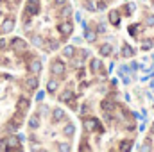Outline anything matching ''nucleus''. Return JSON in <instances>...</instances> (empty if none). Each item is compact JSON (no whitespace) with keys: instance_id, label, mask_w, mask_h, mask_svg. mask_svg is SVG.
<instances>
[{"instance_id":"nucleus-2","label":"nucleus","mask_w":154,"mask_h":152,"mask_svg":"<svg viewBox=\"0 0 154 152\" xmlns=\"http://www.w3.org/2000/svg\"><path fill=\"white\" fill-rule=\"evenodd\" d=\"M50 74L57 79H65L66 77V65L63 63V59H54L50 63Z\"/></svg>"},{"instance_id":"nucleus-33","label":"nucleus","mask_w":154,"mask_h":152,"mask_svg":"<svg viewBox=\"0 0 154 152\" xmlns=\"http://www.w3.org/2000/svg\"><path fill=\"white\" fill-rule=\"evenodd\" d=\"M54 4H56L57 7H61V5H65V4H68V0H54Z\"/></svg>"},{"instance_id":"nucleus-23","label":"nucleus","mask_w":154,"mask_h":152,"mask_svg":"<svg viewBox=\"0 0 154 152\" xmlns=\"http://www.w3.org/2000/svg\"><path fill=\"white\" fill-rule=\"evenodd\" d=\"M122 56H124V57H133V56H134V50H133L129 45H125V47L122 48Z\"/></svg>"},{"instance_id":"nucleus-12","label":"nucleus","mask_w":154,"mask_h":152,"mask_svg":"<svg viewBox=\"0 0 154 152\" xmlns=\"http://www.w3.org/2000/svg\"><path fill=\"white\" fill-rule=\"evenodd\" d=\"M99 54H100L102 57L111 56V54H113V45H111V43H102V45L99 47Z\"/></svg>"},{"instance_id":"nucleus-35","label":"nucleus","mask_w":154,"mask_h":152,"mask_svg":"<svg viewBox=\"0 0 154 152\" xmlns=\"http://www.w3.org/2000/svg\"><path fill=\"white\" fill-rule=\"evenodd\" d=\"M152 132H154V123H152Z\"/></svg>"},{"instance_id":"nucleus-8","label":"nucleus","mask_w":154,"mask_h":152,"mask_svg":"<svg viewBox=\"0 0 154 152\" xmlns=\"http://www.w3.org/2000/svg\"><path fill=\"white\" fill-rule=\"evenodd\" d=\"M14 25H16L14 16H7V18L2 22V25H0V32H2V34H9V32L14 29Z\"/></svg>"},{"instance_id":"nucleus-14","label":"nucleus","mask_w":154,"mask_h":152,"mask_svg":"<svg viewBox=\"0 0 154 152\" xmlns=\"http://www.w3.org/2000/svg\"><path fill=\"white\" fill-rule=\"evenodd\" d=\"M59 14H61V18H63V20H68V18L74 14V11H72V5H70V4H65V5H61V11H59Z\"/></svg>"},{"instance_id":"nucleus-28","label":"nucleus","mask_w":154,"mask_h":152,"mask_svg":"<svg viewBox=\"0 0 154 152\" xmlns=\"http://www.w3.org/2000/svg\"><path fill=\"white\" fill-rule=\"evenodd\" d=\"M70 149H72V147H70V143H59V145H57V150L68 152V150H70Z\"/></svg>"},{"instance_id":"nucleus-18","label":"nucleus","mask_w":154,"mask_h":152,"mask_svg":"<svg viewBox=\"0 0 154 152\" xmlns=\"http://www.w3.org/2000/svg\"><path fill=\"white\" fill-rule=\"evenodd\" d=\"M84 39H86L88 43H95V41H97V32H93L91 29H86V31H84Z\"/></svg>"},{"instance_id":"nucleus-9","label":"nucleus","mask_w":154,"mask_h":152,"mask_svg":"<svg viewBox=\"0 0 154 152\" xmlns=\"http://www.w3.org/2000/svg\"><path fill=\"white\" fill-rule=\"evenodd\" d=\"M29 108H31V100H29L27 97H20V99H18V102H16V109H18V111H22V113H27V111H29Z\"/></svg>"},{"instance_id":"nucleus-22","label":"nucleus","mask_w":154,"mask_h":152,"mask_svg":"<svg viewBox=\"0 0 154 152\" xmlns=\"http://www.w3.org/2000/svg\"><path fill=\"white\" fill-rule=\"evenodd\" d=\"M99 68H100V59H99V57H91V63H90V70L95 74V72H99Z\"/></svg>"},{"instance_id":"nucleus-31","label":"nucleus","mask_w":154,"mask_h":152,"mask_svg":"<svg viewBox=\"0 0 154 152\" xmlns=\"http://www.w3.org/2000/svg\"><path fill=\"white\" fill-rule=\"evenodd\" d=\"M81 113H82V116H84V114H90V106H88V104L82 106V108H81Z\"/></svg>"},{"instance_id":"nucleus-29","label":"nucleus","mask_w":154,"mask_h":152,"mask_svg":"<svg viewBox=\"0 0 154 152\" xmlns=\"http://www.w3.org/2000/svg\"><path fill=\"white\" fill-rule=\"evenodd\" d=\"M7 47H9V41H7L5 38H0V52H2V50H5Z\"/></svg>"},{"instance_id":"nucleus-4","label":"nucleus","mask_w":154,"mask_h":152,"mask_svg":"<svg viewBox=\"0 0 154 152\" xmlns=\"http://www.w3.org/2000/svg\"><path fill=\"white\" fill-rule=\"evenodd\" d=\"M57 32H59V36L63 39H66L72 32H74V23L70 22V18H68V20H63V22L57 25Z\"/></svg>"},{"instance_id":"nucleus-7","label":"nucleus","mask_w":154,"mask_h":152,"mask_svg":"<svg viewBox=\"0 0 154 152\" xmlns=\"http://www.w3.org/2000/svg\"><path fill=\"white\" fill-rule=\"evenodd\" d=\"M23 86L29 90V91H36L39 86V79L38 75H34V74H31V75H27L23 79Z\"/></svg>"},{"instance_id":"nucleus-15","label":"nucleus","mask_w":154,"mask_h":152,"mask_svg":"<svg viewBox=\"0 0 154 152\" xmlns=\"http://www.w3.org/2000/svg\"><path fill=\"white\" fill-rule=\"evenodd\" d=\"M27 125H29V129H32V131H36V129H38V127H39V116H38V113L31 114V118H29Z\"/></svg>"},{"instance_id":"nucleus-21","label":"nucleus","mask_w":154,"mask_h":152,"mask_svg":"<svg viewBox=\"0 0 154 152\" xmlns=\"http://www.w3.org/2000/svg\"><path fill=\"white\" fill-rule=\"evenodd\" d=\"M75 52H77L75 47H72V45H66V47L63 48V56H65V57H70V59L75 56Z\"/></svg>"},{"instance_id":"nucleus-25","label":"nucleus","mask_w":154,"mask_h":152,"mask_svg":"<svg viewBox=\"0 0 154 152\" xmlns=\"http://www.w3.org/2000/svg\"><path fill=\"white\" fill-rule=\"evenodd\" d=\"M152 47H154L152 39H143V41H142V50H151Z\"/></svg>"},{"instance_id":"nucleus-1","label":"nucleus","mask_w":154,"mask_h":152,"mask_svg":"<svg viewBox=\"0 0 154 152\" xmlns=\"http://www.w3.org/2000/svg\"><path fill=\"white\" fill-rule=\"evenodd\" d=\"M39 13V0H27L25 9H23V23L25 27L29 25V20Z\"/></svg>"},{"instance_id":"nucleus-6","label":"nucleus","mask_w":154,"mask_h":152,"mask_svg":"<svg viewBox=\"0 0 154 152\" xmlns=\"http://www.w3.org/2000/svg\"><path fill=\"white\" fill-rule=\"evenodd\" d=\"M41 70H43V63H41L39 57H32V59L27 63V72H31V74H34V75H39Z\"/></svg>"},{"instance_id":"nucleus-11","label":"nucleus","mask_w":154,"mask_h":152,"mask_svg":"<svg viewBox=\"0 0 154 152\" xmlns=\"http://www.w3.org/2000/svg\"><path fill=\"white\" fill-rule=\"evenodd\" d=\"M113 108H116V102L111 97H108V99H104V100L100 102V109H102V111H113Z\"/></svg>"},{"instance_id":"nucleus-20","label":"nucleus","mask_w":154,"mask_h":152,"mask_svg":"<svg viewBox=\"0 0 154 152\" xmlns=\"http://www.w3.org/2000/svg\"><path fill=\"white\" fill-rule=\"evenodd\" d=\"M131 149H133V140H124V141H120V145H118V150L120 152L131 150Z\"/></svg>"},{"instance_id":"nucleus-19","label":"nucleus","mask_w":154,"mask_h":152,"mask_svg":"<svg viewBox=\"0 0 154 152\" xmlns=\"http://www.w3.org/2000/svg\"><path fill=\"white\" fill-rule=\"evenodd\" d=\"M108 20H109V23L118 25V23H120V14H118V11H109V14H108Z\"/></svg>"},{"instance_id":"nucleus-13","label":"nucleus","mask_w":154,"mask_h":152,"mask_svg":"<svg viewBox=\"0 0 154 152\" xmlns=\"http://www.w3.org/2000/svg\"><path fill=\"white\" fill-rule=\"evenodd\" d=\"M63 120H66L65 111H63L61 108H56V109L52 111V122H54V123H57V122H63Z\"/></svg>"},{"instance_id":"nucleus-27","label":"nucleus","mask_w":154,"mask_h":152,"mask_svg":"<svg viewBox=\"0 0 154 152\" xmlns=\"http://www.w3.org/2000/svg\"><path fill=\"white\" fill-rule=\"evenodd\" d=\"M145 25L154 27V14H147V16H145Z\"/></svg>"},{"instance_id":"nucleus-34","label":"nucleus","mask_w":154,"mask_h":152,"mask_svg":"<svg viewBox=\"0 0 154 152\" xmlns=\"http://www.w3.org/2000/svg\"><path fill=\"white\" fill-rule=\"evenodd\" d=\"M50 109L47 108V106H39V113H48Z\"/></svg>"},{"instance_id":"nucleus-30","label":"nucleus","mask_w":154,"mask_h":152,"mask_svg":"<svg viewBox=\"0 0 154 152\" xmlns=\"http://www.w3.org/2000/svg\"><path fill=\"white\" fill-rule=\"evenodd\" d=\"M84 7H86L88 11H95V5H93L90 0H84Z\"/></svg>"},{"instance_id":"nucleus-32","label":"nucleus","mask_w":154,"mask_h":152,"mask_svg":"<svg viewBox=\"0 0 154 152\" xmlns=\"http://www.w3.org/2000/svg\"><path fill=\"white\" fill-rule=\"evenodd\" d=\"M43 97H45V91H38V93H36V100H38V102L43 100Z\"/></svg>"},{"instance_id":"nucleus-26","label":"nucleus","mask_w":154,"mask_h":152,"mask_svg":"<svg viewBox=\"0 0 154 152\" xmlns=\"http://www.w3.org/2000/svg\"><path fill=\"white\" fill-rule=\"evenodd\" d=\"M95 9H97V11H106V9H108L106 0H99V2H97V5H95Z\"/></svg>"},{"instance_id":"nucleus-17","label":"nucleus","mask_w":154,"mask_h":152,"mask_svg":"<svg viewBox=\"0 0 154 152\" xmlns=\"http://www.w3.org/2000/svg\"><path fill=\"white\" fill-rule=\"evenodd\" d=\"M31 43L34 45V47H45V39H43V36H39V34H32L31 36Z\"/></svg>"},{"instance_id":"nucleus-10","label":"nucleus","mask_w":154,"mask_h":152,"mask_svg":"<svg viewBox=\"0 0 154 152\" xmlns=\"http://www.w3.org/2000/svg\"><path fill=\"white\" fill-rule=\"evenodd\" d=\"M57 88H59V79H57V77L48 79V82H47V91H48L50 95H54V93L57 91Z\"/></svg>"},{"instance_id":"nucleus-3","label":"nucleus","mask_w":154,"mask_h":152,"mask_svg":"<svg viewBox=\"0 0 154 152\" xmlns=\"http://www.w3.org/2000/svg\"><path fill=\"white\" fill-rule=\"evenodd\" d=\"M82 127L86 129V132H102V125L100 122L95 118V116H88V118H82Z\"/></svg>"},{"instance_id":"nucleus-24","label":"nucleus","mask_w":154,"mask_h":152,"mask_svg":"<svg viewBox=\"0 0 154 152\" xmlns=\"http://www.w3.org/2000/svg\"><path fill=\"white\" fill-rule=\"evenodd\" d=\"M74 129H75V127H74V123H66V125H65V129H63L65 136H70V138H72V136H74Z\"/></svg>"},{"instance_id":"nucleus-16","label":"nucleus","mask_w":154,"mask_h":152,"mask_svg":"<svg viewBox=\"0 0 154 152\" xmlns=\"http://www.w3.org/2000/svg\"><path fill=\"white\" fill-rule=\"evenodd\" d=\"M9 122H13V123H14V125H16V127H20V125H22V123H23V113H22V111H18V109H16V113H14V116H13V118H11V120H9Z\"/></svg>"},{"instance_id":"nucleus-5","label":"nucleus","mask_w":154,"mask_h":152,"mask_svg":"<svg viewBox=\"0 0 154 152\" xmlns=\"http://www.w3.org/2000/svg\"><path fill=\"white\" fill-rule=\"evenodd\" d=\"M9 47L16 52V54H22V52H25L27 50V41L25 39H22V38H13L11 41H9Z\"/></svg>"}]
</instances>
